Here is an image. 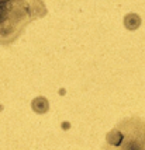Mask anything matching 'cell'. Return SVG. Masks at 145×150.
Listing matches in <instances>:
<instances>
[{"instance_id": "cell-1", "label": "cell", "mask_w": 145, "mask_h": 150, "mask_svg": "<svg viewBox=\"0 0 145 150\" xmlns=\"http://www.w3.org/2000/svg\"><path fill=\"white\" fill-rule=\"evenodd\" d=\"M46 14L44 0H0V46L16 44L27 27Z\"/></svg>"}, {"instance_id": "cell-2", "label": "cell", "mask_w": 145, "mask_h": 150, "mask_svg": "<svg viewBox=\"0 0 145 150\" xmlns=\"http://www.w3.org/2000/svg\"><path fill=\"white\" fill-rule=\"evenodd\" d=\"M101 150H145V118L131 115L121 119L106 135Z\"/></svg>"}, {"instance_id": "cell-3", "label": "cell", "mask_w": 145, "mask_h": 150, "mask_svg": "<svg viewBox=\"0 0 145 150\" xmlns=\"http://www.w3.org/2000/svg\"><path fill=\"white\" fill-rule=\"evenodd\" d=\"M142 20L137 13H128L124 17V27L128 30V31H135L138 30L139 25H141Z\"/></svg>"}, {"instance_id": "cell-4", "label": "cell", "mask_w": 145, "mask_h": 150, "mask_svg": "<svg viewBox=\"0 0 145 150\" xmlns=\"http://www.w3.org/2000/svg\"><path fill=\"white\" fill-rule=\"evenodd\" d=\"M31 108L34 110V112H37V114H45L48 110H49V103H48V100L45 97H40L34 98L33 103H31Z\"/></svg>"}]
</instances>
